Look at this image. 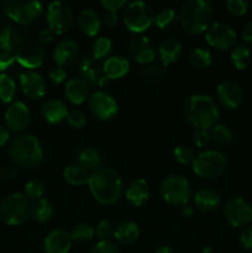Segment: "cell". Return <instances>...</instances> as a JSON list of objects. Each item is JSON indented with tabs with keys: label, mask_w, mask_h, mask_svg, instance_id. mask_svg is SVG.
Instances as JSON below:
<instances>
[{
	"label": "cell",
	"mask_w": 252,
	"mask_h": 253,
	"mask_svg": "<svg viewBox=\"0 0 252 253\" xmlns=\"http://www.w3.org/2000/svg\"><path fill=\"white\" fill-rule=\"evenodd\" d=\"M88 185L94 199L103 205H111L118 202L124 188L123 178L111 167L94 170L89 178Z\"/></svg>",
	"instance_id": "obj_1"
},
{
	"label": "cell",
	"mask_w": 252,
	"mask_h": 253,
	"mask_svg": "<svg viewBox=\"0 0 252 253\" xmlns=\"http://www.w3.org/2000/svg\"><path fill=\"white\" fill-rule=\"evenodd\" d=\"M183 118L193 127L208 131L219 119V108L211 96L195 94L183 105Z\"/></svg>",
	"instance_id": "obj_2"
},
{
	"label": "cell",
	"mask_w": 252,
	"mask_h": 253,
	"mask_svg": "<svg viewBox=\"0 0 252 253\" xmlns=\"http://www.w3.org/2000/svg\"><path fill=\"white\" fill-rule=\"evenodd\" d=\"M212 15V5L207 0H187L180 7L179 21L189 34H202L211 25Z\"/></svg>",
	"instance_id": "obj_3"
},
{
	"label": "cell",
	"mask_w": 252,
	"mask_h": 253,
	"mask_svg": "<svg viewBox=\"0 0 252 253\" xmlns=\"http://www.w3.org/2000/svg\"><path fill=\"white\" fill-rule=\"evenodd\" d=\"M10 156L22 167H36L43 161V150L39 138L30 133L20 135L10 145Z\"/></svg>",
	"instance_id": "obj_4"
},
{
	"label": "cell",
	"mask_w": 252,
	"mask_h": 253,
	"mask_svg": "<svg viewBox=\"0 0 252 253\" xmlns=\"http://www.w3.org/2000/svg\"><path fill=\"white\" fill-rule=\"evenodd\" d=\"M160 192L167 203L177 207H183L188 204L192 198V185L182 175L172 174L162 180Z\"/></svg>",
	"instance_id": "obj_5"
},
{
	"label": "cell",
	"mask_w": 252,
	"mask_h": 253,
	"mask_svg": "<svg viewBox=\"0 0 252 253\" xmlns=\"http://www.w3.org/2000/svg\"><path fill=\"white\" fill-rule=\"evenodd\" d=\"M123 17L124 24L131 32L140 34L153 24L155 12L145 1H132L126 5Z\"/></svg>",
	"instance_id": "obj_6"
},
{
	"label": "cell",
	"mask_w": 252,
	"mask_h": 253,
	"mask_svg": "<svg viewBox=\"0 0 252 253\" xmlns=\"http://www.w3.org/2000/svg\"><path fill=\"white\" fill-rule=\"evenodd\" d=\"M30 215V204L20 193L6 195L0 203V219L6 225H19Z\"/></svg>",
	"instance_id": "obj_7"
},
{
	"label": "cell",
	"mask_w": 252,
	"mask_h": 253,
	"mask_svg": "<svg viewBox=\"0 0 252 253\" xmlns=\"http://www.w3.org/2000/svg\"><path fill=\"white\" fill-rule=\"evenodd\" d=\"M226 157L219 151H204L193 161V170L204 179H214L219 177L226 168Z\"/></svg>",
	"instance_id": "obj_8"
},
{
	"label": "cell",
	"mask_w": 252,
	"mask_h": 253,
	"mask_svg": "<svg viewBox=\"0 0 252 253\" xmlns=\"http://www.w3.org/2000/svg\"><path fill=\"white\" fill-rule=\"evenodd\" d=\"M4 12L21 25L34 22L43 14V5L40 1H25V0H7L2 5Z\"/></svg>",
	"instance_id": "obj_9"
},
{
	"label": "cell",
	"mask_w": 252,
	"mask_h": 253,
	"mask_svg": "<svg viewBox=\"0 0 252 253\" xmlns=\"http://www.w3.org/2000/svg\"><path fill=\"white\" fill-rule=\"evenodd\" d=\"M47 22L53 34L62 35L73 26L74 14L66 2L52 1L47 7Z\"/></svg>",
	"instance_id": "obj_10"
},
{
	"label": "cell",
	"mask_w": 252,
	"mask_h": 253,
	"mask_svg": "<svg viewBox=\"0 0 252 253\" xmlns=\"http://www.w3.org/2000/svg\"><path fill=\"white\" fill-rule=\"evenodd\" d=\"M224 215L231 226H245L252 220V207L241 197L229 198L224 204Z\"/></svg>",
	"instance_id": "obj_11"
},
{
	"label": "cell",
	"mask_w": 252,
	"mask_h": 253,
	"mask_svg": "<svg viewBox=\"0 0 252 253\" xmlns=\"http://www.w3.org/2000/svg\"><path fill=\"white\" fill-rule=\"evenodd\" d=\"M205 40L214 48L229 49L234 47L237 35L230 25L225 22H214L207 30Z\"/></svg>",
	"instance_id": "obj_12"
},
{
	"label": "cell",
	"mask_w": 252,
	"mask_h": 253,
	"mask_svg": "<svg viewBox=\"0 0 252 253\" xmlns=\"http://www.w3.org/2000/svg\"><path fill=\"white\" fill-rule=\"evenodd\" d=\"M15 58L25 68L35 69L43 63L44 52L39 42L26 40L15 49Z\"/></svg>",
	"instance_id": "obj_13"
},
{
	"label": "cell",
	"mask_w": 252,
	"mask_h": 253,
	"mask_svg": "<svg viewBox=\"0 0 252 253\" xmlns=\"http://www.w3.org/2000/svg\"><path fill=\"white\" fill-rule=\"evenodd\" d=\"M89 109L100 120H110L118 113V103L110 94L95 91L89 99Z\"/></svg>",
	"instance_id": "obj_14"
},
{
	"label": "cell",
	"mask_w": 252,
	"mask_h": 253,
	"mask_svg": "<svg viewBox=\"0 0 252 253\" xmlns=\"http://www.w3.org/2000/svg\"><path fill=\"white\" fill-rule=\"evenodd\" d=\"M128 53L137 63L148 64L155 59L156 48L148 37L135 36L128 43Z\"/></svg>",
	"instance_id": "obj_15"
},
{
	"label": "cell",
	"mask_w": 252,
	"mask_h": 253,
	"mask_svg": "<svg viewBox=\"0 0 252 253\" xmlns=\"http://www.w3.org/2000/svg\"><path fill=\"white\" fill-rule=\"evenodd\" d=\"M79 73H81L82 79L86 84L91 85L104 86L108 82L103 72V64L99 63V61L94 59L93 57H84L78 64Z\"/></svg>",
	"instance_id": "obj_16"
},
{
	"label": "cell",
	"mask_w": 252,
	"mask_h": 253,
	"mask_svg": "<svg viewBox=\"0 0 252 253\" xmlns=\"http://www.w3.org/2000/svg\"><path fill=\"white\" fill-rule=\"evenodd\" d=\"M30 110L22 101H14L5 111V123L12 131H24L30 124Z\"/></svg>",
	"instance_id": "obj_17"
},
{
	"label": "cell",
	"mask_w": 252,
	"mask_h": 253,
	"mask_svg": "<svg viewBox=\"0 0 252 253\" xmlns=\"http://www.w3.org/2000/svg\"><path fill=\"white\" fill-rule=\"evenodd\" d=\"M216 96L222 106L227 109H236L241 105L244 91L236 82L224 81L217 85Z\"/></svg>",
	"instance_id": "obj_18"
},
{
	"label": "cell",
	"mask_w": 252,
	"mask_h": 253,
	"mask_svg": "<svg viewBox=\"0 0 252 253\" xmlns=\"http://www.w3.org/2000/svg\"><path fill=\"white\" fill-rule=\"evenodd\" d=\"M20 86L25 95L30 99H41L46 94V82L41 74L34 71H27L20 74Z\"/></svg>",
	"instance_id": "obj_19"
},
{
	"label": "cell",
	"mask_w": 252,
	"mask_h": 253,
	"mask_svg": "<svg viewBox=\"0 0 252 253\" xmlns=\"http://www.w3.org/2000/svg\"><path fill=\"white\" fill-rule=\"evenodd\" d=\"M71 234L63 229L52 230L43 240V250L46 253H68L72 247Z\"/></svg>",
	"instance_id": "obj_20"
},
{
	"label": "cell",
	"mask_w": 252,
	"mask_h": 253,
	"mask_svg": "<svg viewBox=\"0 0 252 253\" xmlns=\"http://www.w3.org/2000/svg\"><path fill=\"white\" fill-rule=\"evenodd\" d=\"M78 56V44H77V42L72 41V40H63V41L58 42L53 49L54 62L57 63V66L62 67V68L76 63Z\"/></svg>",
	"instance_id": "obj_21"
},
{
	"label": "cell",
	"mask_w": 252,
	"mask_h": 253,
	"mask_svg": "<svg viewBox=\"0 0 252 253\" xmlns=\"http://www.w3.org/2000/svg\"><path fill=\"white\" fill-rule=\"evenodd\" d=\"M150 187L148 183L142 178H136L128 183L126 188V199L133 205V207H141L145 204L150 198Z\"/></svg>",
	"instance_id": "obj_22"
},
{
	"label": "cell",
	"mask_w": 252,
	"mask_h": 253,
	"mask_svg": "<svg viewBox=\"0 0 252 253\" xmlns=\"http://www.w3.org/2000/svg\"><path fill=\"white\" fill-rule=\"evenodd\" d=\"M68 113L66 104L58 99H49L44 101L41 106V115L49 124L61 123L64 119H67Z\"/></svg>",
	"instance_id": "obj_23"
},
{
	"label": "cell",
	"mask_w": 252,
	"mask_h": 253,
	"mask_svg": "<svg viewBox=\"0 0 252 253\" xmlns=\"http://www.w3.org/2000/svg\"><path fill=\"white\" fill-rule=\"evenodd\" d=\"M128 61L123 56L109 57L103 63V72L108 79L123 78L128 72Z\"/></svg>",
	"instance_id": "obj_24"
},
{
	"label": "cell",
	"mask_w": 252,
	"mask_h": 253,
	"mask_svg": "<svg viewBox=\"0 0 252 253\" xmlns=\"http://www.w3.org/2000/svg\"><path fill=\"white\" fill-rule=\"evenodd\" d=\"M161 62L165 67H168L177 61L182 54V44L175 39H166L158 46Z\"/></svg>",
	"instance_id": "obj_25"
},
{
	"label": "cell",
	"mask_w": 252,
	"mask_h": 253,
	"mask_svg": "<svg viewBox=\"0 0 252 253\" xmlns=\"http://www.w3.org/2000/svg\"><path fill=\"white\" fill-rule=\"evenodd\" d=\"M64 94L72 104L79 105L84 103L88 96V84L82 78L69 79L64 86Z\"/></svg>",
	"instance_id": "obj_26"
},
{
	"label": "cell",
	"mask_w": 252,
	"mask_h": 253,
	"mask_svg": "<svg viewBox=\"0 0 252 253\" xmlns=\"http://www.w3.org/2000/svg\"><path fill=\"white\" fill-rule=\"evenodd\" d=\"M78 26L86 36H95L101 27L100 16L93 9L83 10L78 16Z\"/></svg>",
	"instance_id": "obj_27"
},
{
	"label": "cell",
	"mask_w": 252,
	"mask_h": 253,
	"mask_svg": "<svg viewBox=\"0 0 252 253\" xmlns=\"http://www.w3.org/2000/svg\"><path fill=\"white\" fill-rule=\"evenodd\" d=\"M194 204L200 211L210 212L220 204V195L212 189H200L194 195Z\"/></svg>",
	"instance_id": "obj_28"
},
{
	"label": "cell",
	"mask_w": 252,
	"mask_h": 253,
	"mask_svg": "<svg viewBox=\"0 0 252 253\" xmlns=\"http://www.w3.org/2000/svg\"><path fill=\"white\" fill-rule=\"evenodd\" d=\"M114 237L121 245H131L140 237V227L133 221H124L114 231Z\"/></svg>",
	"instance_id": "obj_29"
},
{
	"label": "cell",
	"mask_w": 252,
	"mask_h": 253,
	"mask_svg": "<svg viewBox=\"0 0 252 253\" xmlns=\"http://www.w3.org/2000/svg\"><path fill=\"white\" fill-rule=\"evenodd\" d=\"M54 209L51 203L47 199L35 200L32 204H30V216L37 222H48L53 217Z\"/></svg>",
	"instance_id": "obj_30"
},
{
	"label": "cell",
	"mask_w": 252,
	"mask_h": 253,
	"mask_svg": "<svg viewBox=\"0 0 252 253\" xmlns=\"http://www.w3.org/2000/svg\"><path fill=\"white\" fill-rule=\"evenodd\" d=\"M63 178L72 185H84L88 184L90 174L82 166L76 163V165H69L64 168Z\"/></svg>",
	"instance_id": "obj_31"
},
{
	"label": "cell",
	"mask_w": 252,
	"mask_h": 253,
	"mask_svg": "<svg viewBox=\"0 0 252 253\" xmlns=\"http://www.w3.org/2000/svg\"><path fill=\"white\" fill-rule=\"evenodd\" d=\"M77 161H78V165L82 166L84 169L89 170H96L100 166L101 162V155L98 150L95 148H83V150L79 152L78 157H77Z\"/></svg>",
	"instance_id": "obj_32"
},
{
	"label": "cell",
	"mask_w": 252,
	"mask_h": 253,
	"mask_svg": "<svg viewBox=\"0 0 252 253\" xmlns=\"http://www.w3.org/2000/svg\"><path fill=\"white\" fill-rule=\"evenodd\" d=\"M22 36L12 27H4L0 31V48L4 51H14L22 43Z\"/></svg>",
	"instance_id": "obj_33"
},
{
	"label": "cell",
	"mask_w": 252,
	"mask_h": 253,
	"mask_svg": "<svg viewBox=\"0 0 252 253\" xmlns=\"http://www.w3.org/2000/svg\"><path fill=\"white\" fill-rule=\"evenodd\" d=\"M231 62L239 71H244L251 63V51L245 44H236L231 49Z\"/></svg>",
	"instance_id": "obj_34"
},
{
	"label": "cell",
	"mask_w": 252,
	"mask_h": 253,
	"mask_svg": "<svg viewBox=\"0 0 252 253\" xmlns=\"http://www.w3.org/2000/svg\"><path fill=\"white\" fill-rule=\"evenodd\" d=\"M16 94L15 81L6 73H0V101L10 103Z\"/></svg>",
	"instance_id": "obj_35"
},
{
	"label": "cell",
	"mask_w": 252,
	"mask_h": 253,
	"mask_svg": "<svg viewBox=\"0 0 252 253\" xmlns=\"http://www.w3.org/2000/svg\"><path fill=\"white\" fill-rule=\"evenodd\" d=\"M212 56L204 47H197L189 53V62L195 68H207L211 64Z\"/></svg>",
	"instance_id": "obj_36"
},
{
	"label": "cell",
	"mask_w": 252,
	"mask_h": 253,
	"mask_svg": "<svg viewBox=\"0 0 252 253\" xmlns=\"http://www.w3.org/2000/svg\"><path fill=\"white\" fill-rule=\"evenodd\" d=\"M177 20V11L173 7H166V9H162L155 15V21H153V24H156V26L160 27V29L166 30L174 26Z\"/></svg>",
	"instance_id": "obj_37"
},
{
	"label": "cell",
	"mask_w": 252,
	"mask_h": 253,
	"mask_svg": "<svg viewBox=\"0 0 252 253\" xmlns=\"http://www.w3.org/2000/svg\"><path fill=\"white\" fill-rule=\"evenodd\" d=\"M69 234H71L73 241L84 244V242L93 240L94 235H95V230H94L91 225L86 224V222H81V224H77Z\"/></svg>",
	"instance_id": "obj_38"
},
{
	"label": "cell",
	"mask_w": 252,
	"mask_h": 253,
	"mask_svg": "<svg viewBox=\"0 0 252 253\" xmlns=\"http://www.w3.org/2000/svg\"><path fill=\"white\" fill-rule=\"evenodd\" d=\"M210 137L219 145H227L234 140V133L226 125H214L210 130Z\"/></svg>",
	"instance_id": "obj_39"
},
{
	"label": "cell",
	"mask_w": 252,
	"mask_h": 253,
	"mask_svg": "<svg viewBox=\"0 0 252 253\" xmlns=\"http://www.w3.org/2000/svg\"><path fill=\"white\" fill-rule=\"evenodd\" d=\"M113 48V42L108 37H99L94 41L93 47H91V52H93V58L99 61L108 56Z\"/></svg>",
	"instance_id": "obj_40"
},
{
	"label": "cell",
	"mask_w": 252,
	"mask_h": 253,
	"mask_svg": "<svg viewBox=\"0 0 252 253\" xmlns=\"http://www.w3.org/2000/svg\"><path fill=\"white\" fill-rule=\"evenodd\" d=\"M24 192H25V197L30 198V199H34V200H39L42 199V197L44 195V185L43 183L40 182V180L34 179V180H30L25 184L24 188Z\"/></svg>",
	"instance_id": "obj_41"
},
{
	"label": "cell",
	"mask_w": 252,
	"mask_h": 253,
	"mask_svg": "<svg viewBox=\"0 0 252 253\" xmlns=\"http://www.w3.org/2000/svg\"><path fill=\"white\" fill-rule=\"evenodd\" d=\"M173 153H174L175 160L179 163H182V165H189V163H193V161H194L195 158L193 148L187 145L177 146V147L174 148V151H173Z\"/></svg>",
	"instance_id": "obj_42"
},
{
	"label": "cell",
	"mask_w": 252,
	"mask_h": 253,
	"mask_svg": "<svg viewBox=\"0 0 252 253\" xmlns=\"http://www.w3.org/2000/svg\"><path fill=\"white\" fill-rule=\"evenodd\" d=\"M226 9L230 14L235 16H242L249 10V2L245 0H227Z\"/></svg>",
	"instance_id": "obj_43"
},
{
	"label": "cell",
	"mask_w": 252,
	"mask_h": 253,
	"mask_svg": "<svg viewBox=\"0 0 252 253\" xmlns=\"http://www.w3.org/2000/svg\"><path fill=\"white\" fill-rule=\"evenodd\" d=\"M95 234L100 237L101 241H108V240L114 235V226L111 225L110 221H108V220H101V221L96 225Z\"/></svg>",
	"instance_id": "obj_44"
},
{
	"label": "cell",
	"mask_w": 252,
	"mask_h": 253,
	"mask_svg": "<svg viewBox=\"0 0 252 253\" xmlns=\"http://www.w3.org/2000/svg\"><path fill=\"white\" fill-rule=\"evenodd\" d=\"M67 121H68L69 125L73 126V127L81 128L85 125L86 119L83 111L78 110V109H74V110L68 113V115H67Z\"/></svg>",
	"instance_id": "obj_45"
},
{
	"label": "cell",
	"mask_w": 252,
	"mask_h": 253,
	"mask_svg": "<svg viewBox=\"0 0 252 253\" xmlns=\"http://www.w3.org/2000/svg\"><path fill=\"white\" fill-rule=\"evenodd\" d=\"M90 253H119L118 247L111 241H99L94 245Z\"/></svg>",
	"instance_id": "obj_46"
},
{
	"label": "cell",
	"mask_w": 252,
	"mask_h": 253,
	"mask_svg": "<svg viewBox=\"0 0 252 253\" xmlns=\"http://www.w3.org/2000/svg\"><path fill=\"white\" fill-rule=\"evenodd\" d=\"M211 141L210 137V132H208L207 130H197L194 133V143L198 148H204Z\"/></svg>",
	"instance_id": "obj_47"
},
{
	"label": "cell",
	"mask_w": 252,
	"mask_h": 253,
	"mask_svg": "<svg viewBox=\"0 0 252 253\" xmlns=\"http://www.w3.org/2000/svg\"><path fill=\"white\" fill-rule=\"evenodd\" d=\"M15 61H16V58H15L14 52L1 49V51H0V72L5 71V69H7L9 67H11Z\"/></svg>",
	"instance_id": "obj_48"
},
{
	"label": "cell",
	"mask_w": 252,
	"mask_h": 253,
	"mask_svg": "<svg viewBox=\"0 0 252 253\" xmlns=\"http://www.w3.org/2000/svg\"><path fill=\"white\" fill-rule=\"evenodd\" d=\"M48 78L51 79L52 83L61 84V83H63L64 81H66L67 72L64 71V68H62V67L57 66V67H54V68H52L51 71H49Z\"/></svg>",
	"instance_id": "obj_49"
},
{
	"label": "cell",
	"mask_w": 252,
	"mask_h": 253,
	"mask_svg": "<svg viewBox=\"0 0 252 253\" xmlns=\"http://www.w3.org/2000/svg\"><path fill=\"white\" fill-rule=\"evenodd\" d=\"M125 5H127L125 0H103L101 1V6L111 12H116L118 10L123 9Z\"/></svg>",
	"instance_id": "obj_50"
},
{
	"label": "cell",
	"mask_w": 252,
	"mask_h": 253,
	"mask_svg": "<svg viewBox=\"0 0 252 253\" xmlns=\"http://www.w3.org/2000/svg\"><path fill=\"white\" fill-rule=\"evenodd\" d=\"M240 244L244 249L252 250V226L246 227L240 235Z\"/></svg>",
	"instance_id": "obj_51"
},
{
	"label": "cell",
	"mask_w": 252,
	"mask_h": 253,
	"mask_svg": "<svg viewBox=\"0 0 252 253\" xmlns=\"http://www.w3.org/2000/svg\"><path fill=\"white\" fill-rule=\"evenodd\" d=\"M53 36H54V34L49 29L43 30V31L40 32V35H39V43L40 44H41V43L42 44L49 43V42L53 40Z\"/></svg>",
	"instance_id": "obj_52"
},
{
	"label": "cell",
	"mask_w": 252,
	"mask_h": 253,
	"mask_svg": "<svg viewBox=\"0 0 252 253\" xmlns=\"http://www.w3.org/2000/svg\"><path fill=\"white\" fill-rule=\"evenodd\" d=\"M104 24L108 27H114L118 24V14L116 12L106 11L104 15Z\"/></svg>",
	"instance_id": "obj_53"
},
{
	"label": "cell",
	"mask_w": 252,
	"mask_h": 253,
	"mask_svg": "<svg viewBox=\"0 0 252 253\" xmlns=\"http://www.w3.org/2000/svg\"><path fill=\"white\" fill-rule=\"evenodd\" d=\"M241 36L247 43H252V20L242 27Z\"/></svg>",
	"instance_id": "obj_54"
},
{
	"label": "cell",
	"mask_w": 252,
	"mask_h": 253,
	"mask_svg": "<svg viewBox=\"0 0 252 253\" xmlns=\"http://www.w3.org/2000/svg\"><path fill=\"white\" fill-rule=\"evenodd\" d=\"M17 174V170L12 167L0 168V179H12Z\"/></svg>",
	"instance_id": "obj_55"
},
{
	"label": "cell",
	"mask_w": 252,
	"mask_h": 253,
	"mask_svg": "<svg viewBox=\"0 0 252 253\" xmlns=\"http://www.w3.org/2000/svg\"><path fill=\"white\" fill-rule=\"evenodd\" d=\"M9 138H10L9 130H7L4 125L0 124V146H4L5 143L9 141Z\"/></svg>",
	"instance_id": "obj_56"
},
{
	"label": "cell",
	"mask_w": 252,
	"mask_h": 253,
	"mask_svg": "<svg viewBox=\"0 0 252 253\" xmlns=\"http://www.w3.org/2000/svg\"><path fill=\"white\" fill-rule=\"evenodd\" d=\"M180 214L184 217H190L193 215V208L188 204L183 205V207H180Z\"/></svg>",
	"instance_id": "obj_57"
},
{
	"label": "cell",
	"mask_w": 252,
	"mask_h": 253,
	"mask_svg": "<svg viewBox=\"0 0 252 253\" xmlns=\"http://www.w3.org/2000/svg\"><path fill=\"white\" fill-rule=\"evenodd\" d=\"M145 73L150 78H156V77H158V68L156 66H150L148 68H146Z\"/></svg>",
	"instance_id": "obj_58"
},
{
	"label": "cell",
	"mask_w": 252,
	"mask_h": 253,
	"mask_svg": "<svg viewBox=\"0 0 252 253\" xmlns=\"http://www.w3.org/2000/svg\"><path fill=\"white\" fill-rule=\"evenodd\" d=\"M156 253H174V252H173L172 247L167 246V245H166V246L158 247L157 251H156Z\"/></svg>",
	"instance_id": "obj_59"
}]
</instances>
